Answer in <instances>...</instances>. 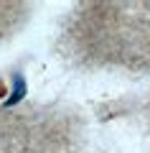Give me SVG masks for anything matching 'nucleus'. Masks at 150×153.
<instances>
[{"label": "nucleus", "instance_id": "obj_1", "mask_svg": "<svg viewBox=\"0 0 150 153\" xmlns=\"http://www.w3.org/2000/svg\"><path fill=\"white\" fill-rule=\"evenodd\" d=\"M10 94L5 97V107H13V105H18L23 97H26V89H28V84H26V76L21 74V71H16L13 74V79H10Z\"/></svg>", "mask_w": 150, "mask_h": 153}]
</instances>
